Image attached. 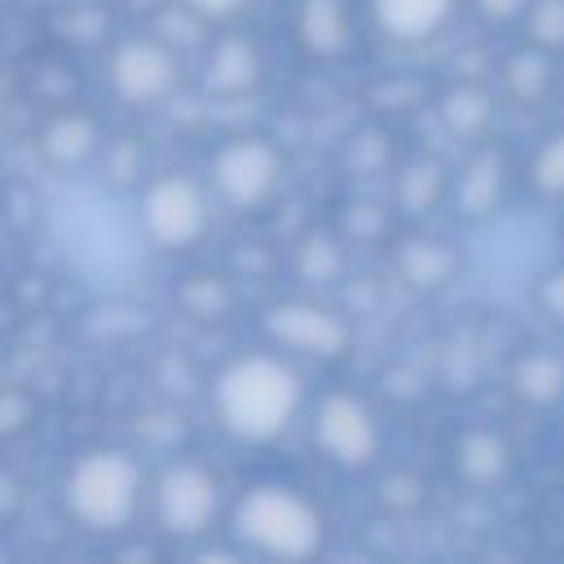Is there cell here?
Returning a JSON list of instances; mask_svg holds the SVG:
<instances>
[{
  "label": "cell",
  "instance_id": "6da1fadb",
  "mask_svg": "<svg viewBox=\"0 0 564 564\" xmlns=\"http://www.w3.org/2000/svg\"><path fill=\"white\" fill-rule=\"evenodd\" d=\"M304 405L300 370L282 352H242L212 379V410L238 445H273L291 432Z\"/></svg>",
  "mask_w": 564,
  "mask_h": 564
},
{
  "label": "cell",
  "instance_id": "7a4b0ae2",
  "mask_svg": "<svg viewBox=\"0 0 564 564\" xmlns=\"http://www.w3.org/2000/svg\"><path fill=\"white\" fill-rule=\"evenodd\" d=\"M229 538L260 560H313L326 542V516L304 489L260 480L229 507Z\"/></svg>",
  "mask_w": 564,
  "mask_h": 564
},
{
  "label": "cell",
  "instance_id": "3957f363",
  "mask_svg": "<svg viewBox=\"0 0 564 564\" xmlns=\"http://www.w3.org/2000/svg\"><path fill=\"white\" fill-rule=\"evenodd\" d=\"M145 467L132 449L97 445L75 454L62 476V507L88 533H128L145 502Z\"/></svg>",
  "mask_w": 564,
  "mask_h": 564
},
{
  "label": "cell",
  "instance_id": "277c9868",
  "mask_svg": "<svg viewBox=\"0 0 564 564\" xmlns=\"http://www.w3.org/2000/svg\"><path fill=\"white\" fill-rule=\"evenodd\" d=\"M282 172H286V159L282 150L260 137V132H238V137H225L212 159H207V189L220 207L247 216V212H260L278 198L282 189Z\"/></svg>",
  "mask_w": 564,
  "mask_h": 564
},
{
  "label": "cell",
  "instance_id": "5b68a950",
  "mask_svg": "<svg viewBox=\"0 0 564 564\" xmlns=\"http://www.w3.org/2000/svg\"><path fill=\"white\" fill-rule=\"evenodd\" d=\"M150 511L159 533L167 538H207L225 511V494H220V476L207 463L194 458H172L167 467H159V476L145 489Z\"/></svg>",
  "mask_w": 564,
  "mask_h": 564
},
{
  "label": "cell",
  "instance_id": "8992f818",
  "mask_svg": "<svg viewBox=\"0 0 564 564\" xmlns=\"http://www.w3.org/2000/svg\"><path fill=\"white\" fill-rule=\"evenodd\" d=\"M141 229L163 251H189L212 225V189L189 172H159L141 185Z\"/></svg>",
  "mask_w": 564,
  "mask_h": 564
},
{
  "label": "cell",
  "instance_id": "52a82bcc",
  "mask_svg": "<svg viewBox=\"0 0 564 564\" xmlns=\"http://www.w3.org/2000/svg\"><path fill=\"white\" fill-rule=\"evenodd\" d=\"M181 53L163 44L154 31L145 35H123L110 44L106 57V84L123 106H163L181 88Z\"/></svg>",
  "mask_w": 564,
  "mask_h": 564
},
{
  "label": "cell",
  "instance_id": "ba28073f",
  "mask_svg": "<svg viewBox=\"0 0 564 564\" xmlns=\"http://www.w3.org/2000/svg\"><path fill=\"white\" fill-rule=\"evenodd\" d=\"M260 330L278 352L313 357V361H339L352 344V326L330 304H317V300H304V295L269 304L260 313Z\"/></svg>",
  "mask_w": 564,
  "mask_h": 564
},
{
  "label": "cell",
  "instance_id": "9c48e42d",
  "mask_svg": "<svg viewBox=\"0 0 564 564\" xmlns=\"http://www.w3.org/2000/svg\"><path fill=\"white\" fill-rule=\"evenodd\" d=\"M313 445L339 467H366L379 454V423L352 392H326L313 405Z\"/></svg>",
  "mask_w": 564,
  "mask_h": 564
},
{
  "label": "cell",
  "instance_id": "30bf717a",
  "mask_svg": "<svg viewBox=\"0 0 564 564\" xmlns=\"http://www.w3.org/2000/svg\"><path fill=\"white\" fill-rule=\"evenodd\" d=\"M264 79V53L251 35L225 31L203 44V88L212 97H247Z\"/></svg>",
  "mask_w": 564,
  "mask_h": 564
},
{
  "label": "cell",
  "instance_id": "8fae6325",
  "mask_svg": "<svg viewBox=\"0 0 564 564\" xmlns=\"http://www.w3.org/2000/svg\"><path fill=\"white\" fill-rule=\"evenodd\" d=\"M295 40L308 57L335 62L352 44V4L348 0H295Z\"/></svg>",
  "mask_w": 564,
  "mask_h": 564
},
{
  "label": "cell",
  "instance_id": "7c38bea8",
  "mask_svg": "<svg viewBox=\"0 0 564 564\" xmlns=\"http://www.w3.org/2000/svg\"><path fill=\"white\" fill-rule=\"evenodd\" d=\"M40 150L53 167H79L101 154V123L88 110H57L40 132Z\"/></svg>",
  "mask_w": 564,
  "mask_h": 564
},
{
  "label": "cell",
  "instance_id": "4fadbf2b",
  "mask_svg": "<svg viewBox=\"0 0 564 564\" xmlns=\"http://www.w3.org/2000/svg\"><path fill=\"white\" fill-rule=\"evenodd\" d=\"M370 13L392 40H427L454 13V0H370Z\"/></svg>",
  "mask_w": 564,
  "mask_h": 564
},
{
  "label": "cell",
  "instance_id": "5bb4252c",
  "mask_svg": "<svg viewBox=\"0 0 564 564\" xmlns=\"http://www.w3.org/2000/svg\"><path fill=\"white\" fill-rule=\"evenodd\" d=\"M344 242L330 234V229H313V234H304L300 238V247H295V273L308 282V286H330V282H339V273H344Z\"/></svg>",
  "mask_w": 564,
  "mask_h": 564
},
{
  "label": "cell",
  "instance_id": "9a60e30c",
  "mask_svg": "<svg viewBox=\"0 0 564 564\" xmlns=\"http://www.w3.org/2000/svg\"><path fill=\"white\" fill-rule=\"evenodd\" d=\"M207 18L203 13H194L185 0H167V4H159L154 13H150V31L163 40V44H172L176 53H185V48H203L207 44Z\"/></svg>",
  "mask_w": 564,
  "mask_h": 564
},
{
  "label": "cell",
  "instance_id": "2e32d148",
  "mask_svg": "<svg viewBox=\"0 0 564 564\" xmlns=\"http://www.w3.org/2000/svg\"><path fill=\"white\" fill-rule=\"evenodd\" d=\"M397 264H401L405 282H414V286H441V282L449 278V269H454V251H449L445 242L414 238V242L401 247Z\"/></svg>",
  "mask_w": 564,
  "mask_h": 564
},
{
  "label": "cell",
  "instance_id": "e0dca14e",
  "mask_svg": "<svg viewBox=\"0 0 564 564\" xmlns=\"http://www.w3.org/2000/svg\"><path fill=\"white\" fill-rule=\"evenodd\" d=\"M498 189H502V163H498V154H480V159H471L467 172H463L458 203H463V212L485 216V212L498 203Z\"/></svg>",
  "mask_w": 564,
  "mask_h": 564
},
{
  "label": "cell",
  "instance_id": "ac0fdd59",
  "mask_svg": "<svg viewBox=\"0 0 564 564\" xmlns=\"http://www.w3.org/2000/svg\"><path fill=\"white\" fill-rule=\"evenodd\" d=\"M458 467H463V476L476 480V485L498 480L502 467H507V449H502V441H498L494 432H471V436H463V445H458Z\"/></svg>",
  "mask_w": 564,
  "mask_h": 564
},
{
  "label": "cell",
  "instance_id": "d6986e66",
  "mask_svg": "<svg viewBox=\"0 0 564 564\" xmlns=\"http://www.w3.org/2000/svg\"><path fill=\"white\" fill-rule=\"evenodd\" d=\"M516 383H520V392L529 401H555L560 388H564V366L555 357H546V352H533V357L520 361Z\"/></svg>",
  "mask_w": 564,
  "mask_h": 564
},
{
  "label": "cell",
  "instance_id": "ffe728a7",
  "mask_svg": "<svg viewBox=\"0 0 564 564\" xmlns=\"http://www.w3.org/2000/svg\"><path fill=\"white\" fill-rule=\"evenodd\" d=\"M57 31H62V40H70V44H101L106 31H110V18H106L97 4L70 0V9H62V18H57Z\"/></svg>",
  "mask_w": 564,
  "mask_h": 564
},
{
  "label": "cell",
  "instance_id": "44dd1931",
  "mask_svg": "<svg viewBox=\"0 0 564 564\" xmlns=\"http://www.w3.org/2000/svg\"><path fill=\"white\" fill-rule=\"evenodd\" d=\"M181 304L194 313V317H220L229 304H234V295H229V286L220 282V278H189L185 286H181Z\"/></svg>",
  "mask_w": 564,
  "mask_h": 564
},
{
  "label": "cell",
  "instance_id": "7402d4cb",
  "mask_svg": "<svg viewBox=\"0 0 564 564\" xmlns=\"http://www.w3.org/2000/svg\"><path fill=\"white\" fill-rule=\"evenodd\" d=\"M101 159H106V176H110V181H119V185H137V181H141L145 150H141L132 137L106 141V145H101Z\"/></svg>",
  "mask_w": 564,
  "mask_h": 564
},
{
  "label": "cell",
  "instance_id": "603a6c76",
  "mask_svg": "<svg viewBox=\"0 0 564 564\" xmlns=\"http://www.w3.org/2000/svg\"><path fill=\"white\" fill-rule=\"evenodd\" d=\"M441 115H445V123H449L454 132H476V128L489 119V101H485L476 88H458V93L445 97Z\"/></svg>",
  "mask_w": 564,
  "mask_h": 564
},
{
  "label": "cell",
  "instance_id": "cb8c5ba5",
  "mask_svg": "<svg viewBox=\"0 0 564 564\" xmlns=\"http://www.w3.org/2000/svg\"><path fill=\"white\" fill-rule=\"evenodd\" d=\"M35 401L22 388H0V441H18L35 423Z\"/></svg>",
  "mask_w": 564,
  "mask_h": 564
},
{
  "label": "cell",
  "instance_id": "d4e9b609",
  "mask_svg": "<svg viewBox=\"0 0 564 564\" xmlns=\"http://www.w3.org/2000/svg\"><path fill=\"white\" fill-rule=\"evenodd\" d=\"M436 189H441V167L436 163H414V167H405L397 194H401V207L405 212H423L436 198Z\"/></svg>",
  "mask_w": 564,
  "mask_h": 564
},
{
  "label": "cell",
  "instance_id": "484cf974",
  "mask_svg": "<svg viewBox=\"0 0 564 564\" xmlns=\"http://www.w3.org/2000/svg\"><path fill=\"white\" fill-rule=\"evenodd\" d=\"M542 84H546V66L538 62V57H511V66H507V88L516 93V97H538L542 93Z\"/></svg>",
  "mask_w": 564,
  "mask_h": 564
},
{
  "label": "cell",
  "instance_id": "4316f807",
  "mask_svg": "<svg viewBox=\"0 0 564 564\" xmlns=\"http://www.w3.org/2000/svg\"><path fill=\"white\" fill-rule=\"evenodd\" d=\"M533 176H538V185H542V189H564V132H560V137L538 154Z\"/></svg>",
  "mask_w": 564,
  "mask_h": 564
},
{
  "label": "cell",
  "instance_id": "83f0119b",
  "mask_svg": "<svg viewBox=\"0 0 564 564\" xmlns=\"http://www.w3.org/2000/svg\"><path fill=\"white\" fill-rule=\"evenodd\" d=\"M533 35L542 44H564V0H542L533 13Z\"/></svg>",
  "mask_w": 564,
  "mask_h": 564
},
{
  "label": "cell",
  "instance_id": "f1b7e54d",
  "mask_svg": "<svg viewBox=\"0 0 564 564\" xmlns=\"http://www.w3.org/2000/svg\"><path fill=\"white\" fill-rule=\"evenodd\" d=\"M185 4H189L194 13H203V18L216 26V22H234L251 0H185Z\"/></svg>",
  "mask_w": 564,
  "mask_h": 564
},
{
  "label": "cell",
  "instance_id": "f546056e",
  "mask_svg": "<svg viewBox=\"0 0 564 564\" xmlns=\"http://www.w3.org/2000/svg\"><path fill=\"white\" fill-rule=\"evenodd\" d=\"M542 300H546V308H551L555 317H564V273L546 278V291H542Z\"/></svg>",
  "mask_w": 564,
  "mask_h": 564
},
{
  "label": "cell",
  "instance_id": "4dcf8cb0",
  "mask_svg": "<svg viewBox=\"0 0 564 564\" xmlns=\"http://www.w3.org/2000/svg\"><path fill=\"white\" fill-rule=\"evenodd\" d=\"M476 4H480L489 18H511V13H516L524 0H476Z\"/></svg>",
  "mask_w": 564,
  "mask_h": 564
},
{
  "label": "cell",
  "instance_id": "1f68e13d",
  "mask_svg": "<svg viewBox=\"0 0 564 564\" xmlns=\"http://www.w3.org/2000/svg\"><path fill=\"white\" fill-rule=\"evenodd\" d=\"M128 4H132L137 13H145V18H150V13H154L159 4H167V0H128Z\"/></svg>",
  "mask_w": 564,
  "mask_h": 564
}]
</instances>
